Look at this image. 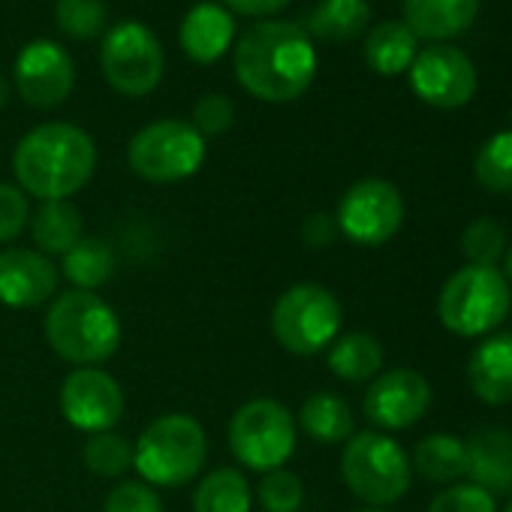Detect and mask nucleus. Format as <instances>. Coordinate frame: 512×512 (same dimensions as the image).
<instances>
[{
    "mask_svg": "<svg viewBox=\"0 0 512 512\" xmlns=\"http://www.w3.org/2000/svg\"><path fill=\"white\" fill-rule=\"evenodd\" d=\"M356 512H389V509H356Z\"/></svg>",
    "mask_w": 512,
    "mask_h": 512,
    "instance_id": "79ce46f5",
    "label": "nucleus"
},
{
    "mask_svg": "<svg viewBox=\"0 0 512 512\" xmlns=\"http://www.w3.org/2000/svg\"><path fill=\"white\" fill-rule=\"evenodd\" d=\"M431 407V383L425 374L413 368H389L380 371L362 398L365 419L380 431H404L413 428Z\"/></svg>",
    "mask_w": 512,
    "mask_h": 512,
    "instance_id": "ddd939ff",
    "label": "nucleus"
},
{
    "mask_svg": "<svg viewBox=\"0 0 512 512\" xmlns=\"http://www.w3.org/2000/svg\"><path fill=\"white\" fill-rule=\"evenodd\" d=\"M503 278H506V284L512 287V241H509V247H506V253H503Z\"/></svg>",
    "mask_w": 512,
    "mask_h": 512,
    "instance_id": "ea45409f",
    "label": "nucleus"
},
{
    "mask_svg": "<svg viewBox=\"0 0 512 512\" xmlns=\"http://www.w3.org/2000/svg\"><path fill=\"white\" fill-rule=\"evenodd\" d=\"M296 422L302 425V431L314 440V443H347L356 434V419L353 410L344 398L332 395V392H314L305 398V404L299 407Z\"/></svg>",
    "mask_w": 512,
    "mask_h": 512,
    "instance_id": "5701e85b",
    "label": "nucleus"
},
{
    "mask_svg": "<svg viewBox=\"0 0 512 512\" xmlns=\"http://www.w3.org/2000/svg\"><path fill=\"white\" fill-rule=\"evenodd\" d=\"M55 19L67 37L94 40L106 28V4L103 0H58Z\"/></svg>",
    "mask_w": 512,
    "mask_h": 512,
    "instance_id": "473e14b6",
    "label": "nucleus"
},
{
    "mask_svg": "<svg viewBox=\"0 0 512 512\" xmlns=\"http://www.w3.org/2000/svg\"><path fill=\"white\" fill-rule=\"evenodd\" d=\"M208 461L205 428L187 413L157 416L133 446V467L151 488H178L196 479Z\"/></svg>",
    "mask_w": 512,
    "mask_h": 512,
    "instance_id": "20e7f679",
    "label": "nucleus"
},
{
    "mask_svg": "<svg viewBox=\"0 0 512 512\" xmlns=\"http://www.w3.org/2000/svg\"><path fill=\"white\" fill-rule=\"evenodd\" d=\"M31 238H34L37 250L46 253L49 260L52 256L70 253L85 238L82 211L67 199L43 202L37 208V214H31Z\"/></svg>",
    "mask_w": 512,
    "mask_h": 512,
    "instance_id": "412c9836",
    "label": "nucleus"
},
{
    "mask_svg": "<svg viewBox=\"0 0 512 512\" xmlns=\"http://www.w3.org/2000/svg\"><path fill=\"white\" fill-rule=\"evenodd\" d=\"M7 100H10V85H7V79L0 76V109L7 106Z\"/></svg>",
    "mask_w": 512,
    "mask_h": 512,
    "instance_id": "a19ab883",
    "label": "nucleus"
},
{
    "mask_svg": "<svg viewBox=\"0 0 512 512\" xmlns=\"http://www.w3.org/2000/svg\"><path fill=\"white\" fill-rule=\"evenodd\" d=\"M250 482L235 467H217L193 491V512H250Z\"/></svg>",
    "mask_w": 512,
    "mask_h": 512,
    "instance_id": "a878e982",
    "label": "nucleus"
},
{
    "mask_svg": "<svg viewBox=\"0 0 512 512\" xmlns=\"http://www.w3.org/2000/svg\"><path fill=\"white\" fill-rule=\"evenodd\" d=\"M97 169L94 139L67 121L34 127L13 154V172L28 196L55 202L79 193Z\"/></svg>",
    "mask_w": 512,
    "mask_h": 512,
    "instance_id": "f03ea898",
    "label": "nucleus"
},
{
    "mask_svg": "<svg viewBox=\"0 0 512 512\" xmlns=\"http://www.w3.org/2000/svg\"><path fill=\"white\" fill-rule=\"evenodd\" d=\"M82 461L94 476L118 479L133 467V446L115 431L88 434L85 449H82Z\"/></svg>",
    "mask_w": 512,
    "mask_h": 512,
    "instance_id": "7c9ffc66",
    "label": "nucleus"
},
{
    "mask_svg": "<svg viewBox=\"0 0 512 512\" xmlns=\"http://www.w3.org/2000/svg\"><path fill=\"white\" fill-rule=\"evenodd\" d=\"M401 7L404 25L416 40H446L473 25L479 0H401Z\"/></svg>",
    "mask_w": 512,
    "mask_h": 512,
    "instance_id": "aec40b11",
    "label": "nucleus"
},
{
    "mask_svg": "<svg viewBox=\"0 0 512 512\" xmlns=\"http://www.w3.org/2000/svg\"><path fill=\"white\" fill-rule=\"evenodd\" d=\"M235 121V106L226 94H202L193 106V127L199 136H220L232 127Z\"/></svg>",
    "mask_w": 512,
    "mask_h": 512,
    "instance_id": "e433bc0d",
    "label": "nucleus"
},
{
    "mask_svg": "<svg viewBox=\"0 0 512 512\" xmlns=\"http://www.w3.org/2000/svg\"><path fill=\"white\" fill-rule=\"evenodd\" d=\"M124 389L103 368H73L61 383V413L64 419L85 431H112L124 419Z\"/></svg>",
    "mask_w": 512,
    "mask_h": 512,
    "instance_id": "f8f14e48",
    "label": "nucleus"
},
{
    "mask_svg": "<svg viewBox=\"0 0 512 512\" xmlns=\"http://www.w3.org/2000/svg\"><path fill=\"white\" fill-rule=\"evenodd\" d=\"M410 85L416 97L434 109H461L476 94V70L461 49L431 46L410 64Z\"/></svg>",
    "mask_w": 512,
    "mask_h": 512,
    "instance_id": "4468645a",
    "label": "nucleus"
},
{
    "mask_svg": "<svg viewBox=\"0 0 512 512\" xmlns=\"http://www.w3.org/2000/svg\"><path fill=\"white\" fill-rule=\"evenodd\" d=\"M383 344L368 332L338 335L329 347V371L344 383H368L383 371Z\"/></svg>",
    "mask_w": 512,
    "mask_h": 512,
    "instance_id": "b1692460",
    "label": "nucleus"
},
{
    "mask_svg": "<svg viewBox=\"0 0 512 512\" xmlns=\"http://www.w3.org/2000/svg\"><path fill=\"white\" fill-rule=\"evenodd\" d=\"M371 19L368 0H323L311 13L308 25L320 40L329 43H350L356 40Z\"/></svg>",
    "mask_w": 512,
    "mask_h": 512,
    "instance_id": "cd10ccee",
    "label": "nucleus"
},
{
    "mask_svg": "<svg viewBox=\"0 0 512 512\" xmlns=\"http://www.w3.org/2000/svg\"><path fill=\"white\" fill-rule=\"evenodd\" d=\"M127 163L142 181L175 184L202 169L205 139L190 121H154L130 139Z\"/></svg>",
    "mask_w": 512,
    "mask_h": 512,
    "instance_id": "1a4fd4ad",
    "label": "nucleus"
},
{
    "mask_svg": "<svg viewBox=\"0 0 512 512\" xmlns=\"http://www.w3.org/2000/svg\"><path fill=\"white\" fill-rule=\"evenodd\" d=\"M425 512H497V497L473 482H455L440 488Z\"/></svg>",
    "mask_w": 512,
    "mask_h": 512,
    "instance_id": "72a5a7b5",
    "label": "nucleus"
},
{
    "mask_svg": "<svg viewBox=\"0 0 512 512\" xmlns=\"http://www.w3.org/2000/svg\"><path fill=\"white\" fill-rule=\"evenodd\" d=\"M317 76L311 37L290 22H260L235 43V79L266 103L299 100Z\"/></svg>",
    "mask_w": 512,
    "mask_h": 512,
    "instance_id": "f257e3e1",
    "label": "nucleus"
},
{
    "mask_svg": "<svg viewBox=\"0 0 512 512\" xmlns=\"http://www.w3.org/2000/svg\"><path fill=\"white\" fill-rule=\"evenodd\" d=\"M467 482L485 488L491 497L512 494V428L479 425L464 440Z\"/></svg>",
    "mask_w": 512,
    "mask_h": 512,
    "instance_id": "f3484780",
    "label": "nucleus"
},
{
    "mask_svg": "<svg viewBox=\"0 0 512 512\" xmlns=\"http://www.w3.org/2000/svg\"><path fill=\"white\" fill-rule=\"evenodd\" d=\"M106 82L124 97H145L163 79V49L154 31L139 22H124L109 31L100 49Z\"/></svg>",
    "mask_w": 512,
    "mask_h": 512,
    "instance_id": "9b49d317",
    "label": "nucleus"
},
{
    "mask_svg": "<svg viewBox=\"0 0 512 512\" xmlns=\"http://www.w3.org/2000/svg\"><path fill=\"white\" fill-rule=\"evenodd\" d=\"M49 347L76 368H100L121 347V323L106 299L88 290L58 293L46 311Z\"/></svg>",
    "mask_w": 512,
    "mask_h": 512,
    "instance_id": "7ed1b4c3",
    "label": "nucleus"
},
{
    "mask_svg": "<svg viewBox=\"0 0 512 512\" xmlns=\"http://www.w3.org/2000/svg\"><path fill=\"white\" fill-rule=\"evenodd\" d=\"M256 500L266 512H299L305 503V485L299 473L278 467L263 473L260 485H256Z\"/></svg>",
    "mask_w": 512,
    "mask_h": 512,
    "instance_id": "2f4dec72",
    "label": "nucleus"
},
{
    "mask_svg": "<svg viewBox=\"0 0 512 512\" xmlns=\"http://www.w3.org/2000/svg\"><path fill=\"white\" fill-rule=\"evenodd\" d=\"M226 440L235 461L247 470H278L296 452V416L275 398L244 401L229 419Z\"/></svg>",
    "mask_w": 512,
    "mask_h": 512,
    "instance_id": "6e6552de",
    "label": "nucleus"
},
{
    "mask_svg": "<svg viewBox=\"0 0 512 512\" xmlns=\"http://www.w3.org/2000/svg\"><path fill=\"white\" fill-rule=\"evenodd\" d=\"M473 175H476L479 187H485L488 193H497V196L512 193V130L494 133L476 151Z\"/></svg>",
    "mask_w": 512,
    "mask_h": 512,
    "instance_id": "c85d7f7f",
    "label": "nucleus"
},
{
    "mask_svg": "<svg viewBox=\"0 0 512 512\" xmlns=\"http://www.w3.org/2000/svg\"><path fill=\"white\" fill-rule=\"evenodd\" d=\"M235 40V22L229 10L217 4H196L181 22V46L190 61L214 64Z\"/></svg>",
    "mask_w": 512,
    "mask_h": 512,
    "instance_id": "6ab92c4d",
    "label": "nucleus"
},
{
    "mask_svg": "<svg viewBox=\"0 0 512 512\" xmlns=\"http://www.w3.org/2000/svg\"><path fill=\"white\" fill-rule=\"evenodd\" d=\"M223 4L244 16H272V13H281L290 0H223Z\"/></svg>",
    "mask_w": 512,
    "mask_h": 512,
    "instance_id": "58836bf2",
    "label": "nucleus"
},
{
    "mask_svg": "<svg viewBox=\"0 0 512 512\" xmlns=\"http://www.w3.org/2000/svg\"><path fill=\"white\" fill-rule=\"evenodd\" d=\"M64 278L73 290H100L115 275V250L103 238H82L70 253H64Z\"/></svg>",
    "mask_w": 512,
    "mask_h": 512,
    "instance_id": "bb28decb",
    "label": "nucleus"
},
{
    "mask_svg": "<svg viewBox=\"0 0 512 512\" xmlns=\"http://www.w3.org/2000/svg\"><path fill=\"white\" fill-rule=\"evenodd\" d=\"M470 392L491 407L512 404V332H491L467 359Z\"/></svg>",
    "mask_w": 512,
    "mask_h": 512,
    "instance_id": "a211bd4d",
    "label": "nucleus"
},
{
    "mask_svg": "<svg viewBox=\"0 0 512 512\" xmlns=\"http://www.w3.org/2000/svg\"><path fill=\"white\" fill-rule=\"evenodd\" d=\"M338 232L359 247L392 241L404 223V196L386 178H362L338 202Z\"/></svg>",
    "mask_w": 512,
    "mask_h": 512,
    "instance_id": "9d476101",
    "label": "nucleus"
},
{
    "mask_svg": "<svg viewBox=\"0 0 512 512\" xmlns=\"http://www.w3.org/2000/svg\"><path fill=\"white\" fill-rule=\"evenodd\" d=\"M76 82L70 55L52 40H34L19 52L16 61V88L25 103L37 109L61 106Z\"/></svg>",
    "mask_w": 512,
    "mask_h": 512,
    "instance_id": "2eb2a0df",
    "label": "nucleus"
},
{
    "mask_svg": "<svg viewBox=\"0 0 512 512\" xmlns=\"http://www.w3.org/2000/svg\"><path fill=\"white\" fill-rule=\"evenodd\" d=\"M416 55V37L404 22H383L365 40V61L380 76H398L410 70Z\"/></svg>",
    "mask_w": 512,
    "mask_h": 512,
    "instance_id": "393cba45",
    "label": "nucleus"
},
{
    "mask_svg": "<svg viewBox=\"0 0 512 512\" xmlns=\"http://www.w3.org/2000/svg\"><path fill=\"white\" fill-rule=\"evenodd\" d=\"M344 308L338 296L314 281L293 284L272 308V335L293 356H317L341 335Z\"/></svg>",
    "mask_w": 512,
    "mask_h": 512,
    "instance_id": "0eeeda50",
    "label": "nucleus"
},
{
    "mask_svg": "<svg viewBox=\"0 0 512 512\" xmlns=\"http://www.w3.org/2000/svg\"><path fill=\"white\" fill-rule=\"evenodd\" d=\"M338 235H341V232H338V223H335V217H332V214H326V211L308 214V217H305V223H302V241H305L311 250H323V247H329Z\"/></svg>",
    "mask_w": 512,
    "mask_h": 512,
    "instance_id": "4c0bfd02",
    "label": "nucleus"
},
{
    "mask_svg": "<svg viewBox=\"0 0 512 512\" xmlns=\"http://www.w3.org/2000/svg\"><path fill=\"white\" fill-rule=\"evenodd\" d=\"M512 314V287L500 269L461 266L437 296V320L458 338H485Z\"/></svg>",
    "mask_w": 512,
    "mask_h": 512,
    "instance_id": "39448f33",
    "label": "nucleus"
},
{
    "mask_svg": "<svg viewBox=\"0 0 512 512\" xmlns=\"http://www.w3.org/2000/svg\"><path fill=\"white\" fill-rule=\"evenodd\" d=\"M341 476L353 497L371 509H383L410 491L413 467L404 446L386 431H356L344 443Z\"/></svg>",
    "mask_w": 512,
    "mask_h": 512,
    "instance_id": "423d86ee",
    "label": "nucleus"
},
{
    "mask_svg": "<svg viewBox=\"0 0 512 512\" xmlns=\"http://www.w3.org/2000/svg\"><path fill=\"white\" fill-rule=\"evenodd\" d=\"M410 467L434 485H455L467 476V461H464V440L458 434L434 431L422 437L413 449Z\"/></svg>",
    "mask_w": 512,
    "mask_h": 512,
    "instance_id": "4be33fe9",
    "label": "nucleus"
},
{
    "mask_svg": "<svg viewBox=\"0 0 512 512\" xmlns=\"http://www.w3.org/2000/svg\"><path fill=\"white\" fill-rule=\"evenodd\" d=\"M506 247H509V235L494 217H476L461 232V253H464L467 266L497 269L503 263Z\"/></svg>",
    "mask_w": 512,
    "mask_h": 512,
    "instance_id": "c756f323",
    "label": "nucleus"
},
{
    "mask_svg": "<svg viewBox=\"0 0 512 512\" xmlns=\"http://www.w3.org/2000/svg\"><path fill=\"white\" fill-rule=\"evenodd\" d=\"M58 293V269L40 250L4 247L0 250V305L37 308Z\"/></svg>",
    "mask_w": 512,
    "mask_h": 512,
    "instance_id": "dca6fc26",
    "label": "nucleus"
},
{
    "mask_svg": "<svg viewBox=\"0 0 512 512\" xmlns=\"http://www.w3.org/2000/svg\"><path fill=\"white\" fill-rule=\"evenodd\" d=\"M103 512H163V503H160V494L142 482V479H121L106 503H103Z\"/></svg>",
    "mask_w": 512,
    "mask_h": 512,
    "instance_id": "f704fd0d",
    "label": "nucleus"
},
{
    "mask_svg": "<svg viewBox=\"0 0 512 512\" xmlns=\"http://www.w3.org/2000/svg\"><path fill=\"white\" fill-rule=\"evenodd\" d=\"M31 223L28 193L13 184H0V244L16 241Z\"/></svg>",
    "mask_w": 512,
    "mask_h": 512,
    "instance_id": "c9c22d12",
    "label": "nucleus"
},
{
    "mask_svg": "<svg viewBox=\"0 0 512 512\" xmlns=\"http://www.w3.org/2000/svg\"><path fill=\"white\" fill-rule=\"evenodd\" d=\"M503 512H512V500H509V503L503 506Z\"/></svg>",
    "mask_w": 512,
    "mask_h": 512,
    "instance_id": "37998d69",
    "label": "nucleus"
}]
</instances>
